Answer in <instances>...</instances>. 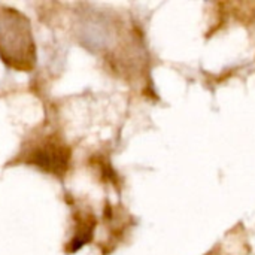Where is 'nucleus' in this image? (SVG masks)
<instances>
[]
</instances>
